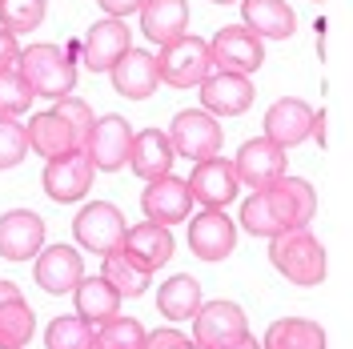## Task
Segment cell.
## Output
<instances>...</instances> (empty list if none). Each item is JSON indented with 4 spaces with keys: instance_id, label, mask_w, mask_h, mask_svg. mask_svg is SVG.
I'll return each instance as SVG.
<instances>
[{
    "instance_id": "6da1fadb",
    "label": "cell",
    "mask_w": 353,
    "mask_h": 349,
    "mask_svg": "<svg viewBox=\"0 0 353 349\" xmlns=\"http://www.w3.org/2000/svg\"><path fill=\"white\" fill-rule=\"evenodd\" d=\"M317 213V197H313V185L301 181V177H281L277 185L269 189H257L241 205V225L245 233L253 237H277V233H289V229H305Z\"/></svg>"
},
{
    "instance_id": "7a4b0ae2",
    "label": "cell",
    "mask_w": 353,
    "mask_h": 349,
    "mask_svg": "<svg viewBox=\"0 0 353 349\" xmlns=\"http://www.w3.org/2000/svg\"><path fill=\"white\" fill-rule=\"evenodd\" d=\"M92 121L97 117L81 97H61L48 112H37L24 125V137H28V149L57 161V157H68V153H85V137L92 129Z\"/></svg>"
},
{
    "instance_id": "3957f363",
    "label": "cell",
    "mask_w": 353,
    "mask_h": 349,
    "mask_svg": "<svg viewBox=\"0 0 353 349\" xmlns=\"http://www.w3.org/2000/svg\"><path fill=\"white\" fill-rule=\"evenodd\" d=\"M17 72L24 77V85L32 88V97L61 101V97H72V88H77V61L68 57L65 48H57V44L21 48Z\"/></svg>"
},
{
    "instance_id": "277c9868",
    "label": "cell",
    "mask_w": 353,
    "mask_h": 349,
    "mask_svg": "<svg viewBox=\"0 0 353 349\" xmlns=\"http://www.w3.org/2000/svg\"><path fill=\"white\" fill-rule=\"evenodd\" d=\"M269 261H273V269L293 285H321L325 281V269H330L321 241L313 237L309 229L277 233L273 245H269Z\"/></svg>"
},
{
    "instance_id": "5b68a950",
    "label": "cell",
    "mask_w": 353,
    "mask_h": 349,
    "mask_svg": "<svg viewBox=\"0 0 353 349\" xmlns=\"http://www.w3.org/2000/svg\"><path fill=\"white\" fill-rule=\"evenodd\" d=\"M209 72H213V57H209V41L201 37H181L165 44L157 57V77L173 88H197Z\"/></svg>"
},
{
    "instance_id": "8992f818",
    "label": "cell",
    "mask_w": 353,
    "mask_h": 349,
    "mask_svg": "<svg viewBox=\"0 0 353 349\" xmlns=\"http://www.w3.org/2000/svg\"><path fill=\"white\" fill-rule=\"evenodd\" d=\"M125 229H129V225H125V217H121V209L109 205V201H92V205H85V209L77 213V221H72V237H77V245L88 249V253H97V257L117 253L121 241H125Z\"/></svg>"
},
{
    "instance_id": "52a82bcc",
    "label": "cell",
    "mask_w": 353,
    "mask_h": 349,
    "mask_svg": "<svg viewBox=\"0 0 353 349\" xmlns=\"http://www.w3.org/2000/svg\"><path fill=\"white\" fill-rule=\"evenodd\" d=\"M169 145L176 157H189L193 165L209 161L221 153V125L217 117H209L205 109H185L173 117V129H169Z\"/></svg>"
},
{
    "instance_id": "ba28073f",
    "label": "cell",
    "mask_w": 353,
    "mask_h": 349,
    "mask_svg": "<svg viewBox=\"0 0 353 349\" xmlns=\"http://www.w3.org/2000/svg\"><path fill=\"white\" fill-rule=\"evenodd\" d=\"M209 57L217 72H233V77H249L253 68L265 61V41L253 37L245 24H225L217 37L209 41Z\"/></svg>"
},
{
    "instance_id": "9c48e42d",
    "label": "cell",
    "mask_w": 353,
    "mask_h": 349,
    "mask_svg": "<svg viewBox=\"0 0 353 349\" xmlns=\"http://www.w3.org/2000/svg\"><path fill=\"white\" fill-rule=\"evenodd\" d=\"M129 145H132V125L125 117H101V121H92V129L85 137V157L92 161V169H101V173H117V169H125V161H129Z\"/></svg>"
},
{
    "instance_id": "30bf717a",
    "label": "cell",
    "mask_w": 353,
    "mask_h": 349,
    "mask_svg": "<svg viewBox=\"0 0 353 349\" xmlns=\"http://www.w3.org/2000/svg\"><path fill=\"white\" fill-rule=\"evenodd\" d=\"M233 173H237V181H245L249 189H269V185H277V181L285 177V149H277V145L265 141V137H253V141H245L241 149H237Z\"/></svg>"
},
{
    "instance_id": "8fae6325",
    "label": "cell",
    "mask_w": 353,
    "mask_h": 349,
    "mask_svg": "<svg viewBox=\"0 0 353 349\" xmlns=\"http://www.w3.org/2000/svg\"><path fill=\"white\" fill-rule=\"evenodd\" d=\"M32 277L44 293L52 297H65L72 293L81 277H85V257L72 249V245H52V249H41L37 253V265H32Z\"/></svg>"
},
{
    "instance_id": "7c38bea8",
    "label": "cell",
    "mask_w": 353,
    "mask_h": 349,
    "mask_svg": "<svg viewBox=\"0 0 353 349\" xmlns=\"http://www.w3.org/2000/svg\"><path fill=\"white\" fill-rule=\"evenodd\" d=\"M237 245V225L221 209H205L189 221V249L201 261H225Z\"/></svg>"
},
{
    "instance_id": "4fadbf2b",
    "label": "cell",
    "mask_w": 353,
    "mask_h": 349,
    "mask_svg": "<svg viewBox=\"0 0 353 349\" xmlns=\"http://www.w3.org/2000/svg\"><path fill=\"white\" fill-rule=\"evenodd\" d=\"M189 197L201 201L205 209H225L233 197H237V173H233V165L225 161V157H209V161H201L193 165V173H189Z\"/></svg>"
},
{
    "instance_id": "5bb4252c",
    "label": "cell",
    "mask_w": 353,
    "mask_h": 349,
    "mask_svg": "<svg viewBox=\"0 0 353 349\" xmlns=\"http://www.w3.org/2000/svg\"><path fill=\"white\" fill-rule=\"evenodd\" d=\"M92 161L85 153H68V157H57V161H48V169H44V193L52 197L57 205H72V201H81V197L92 189Z\"/></svg>"
},
{
    "instance_id": "9a60e30c",
    "label": "cell",
    "mask_w": 353,
    "mask_h": 349,
    "mask_svg": "<svg viewBox=\"0 0 353 349\" xmlns=\"http://www.w3.org/2000/svg\"><path fill=\"white\" fill-rule=\"evenodd\" d=\"M44 245V217L32 209H12L0 217V257L4 261H28Z\"/></svg>"
},
{
    "instance_id": "2e32d148",
    "label": "cell",
    "mask_w": 353,
    "mask_h": 349,
    "mask_svg": "<svg viewBox=\"0 0 353 349\" xmlns=\"http://www.w3.org/2000/svg\"><path fill=\"white\" fill-rule=\"evenodd\" d=\"M141 209L153 225H176V221H189V209H193V197H189V185L181 177H161V181H149V189L141 193Z\"/></svg>"
},
{
    "instance_id": "e0dca14e",
    "label": "cell",
    "mask_w": 353,
    "mask_h": 349,
    "mask_svg": "<svg viewBox=\"0 0 353 349\" xmlns=\"http://www.w3.org/2000/svg\"><path fill=\"white\" fill-rule=\"evenodd\" d=\"M313 129V109H309L305 101H297V97H281V101H273L269 112H265V141H273L277 149H293V145H301Z\"/></svg>"
},
{
    "instance_id": "ac0fdd59",
    "label": "cell",
    "mask_w": 353,
    "mask_h": 349,
    "mask_svg": "<svg viewBox=\"0 0 353 349\" xmlns=\"http://www.w3.org/2000/svg\"><path fill=\"white\" fill-rule=\"evenodd\" d=\"M201 109L209 117H241L253 105V85L249 77H233V72H209L201 81Z\"/></svg>"
},
{
    "instance_id": "d6986e66",
    "label": "cell",
    "mask_w": 353,
    "mask_h": 349,
    "mask_svg": "<svg viewBox=\"0 0 353 349\" xmlns=\"http://www.w3.org/2000/svg\"><path fill=\"white\" fill-rule=\"evenodd\" d=\"M193 326H197V341L201 349H217V346H229V341H237L245 337L249 329H245V313L241 306H233V301H209V306H201L193 313Z\"/></svg>"
},
{
    "instance_id": "ffe728a7",
    "label": "cell",
    "mask_w": 353,
    "mask_h": 349,
    "mask_svg": "<svg viewBox=\"0 0 353 349\" xmlns=\"http://www.w3.org/2000/svg\"><path fill=\"white\" fill-rule=\"evenodd\" d=\"M173 233L165 229V225H153V221H141V225H132L125 229V241H121V253L129 257L132 265H141L145 273H153L161 265L173 257Z\"/></svg>"
},
{
    "instance_id": "44dd1931",
    "label": "cell",
    "mask_w": 353,
    "mask_h": 349,
    "mask_svg": "<svg viewBox=\"0 0 353 349\" xmlns=\"http://www.w3.org/2000/svg\"><path fill=\"white\" fill-rule=\"evenodd\" d=\"M173 145H169V132L161 129H141L132 132V145H129V161L125 165H132V173L141 177V181H161V177L173 173Z\"/></svg>"
},
{
    "instance_id": "7402d4cb",
    "label": "cell",
    "mask_w": 353,
    "mask_h": 349,
    "mask_svg": "<svg viewBox=\"0 0 353 349\" xmlns=\"http://www.w3.org/2000/svg\"><path fill=\"white\" fill-rule=\"evenodd\" d=\"M109 77H112V88H117L121 97H129V101H145V97H153L157 85H161V77H157V57L145 52V48H129V52L109 68Z\"/></svg>"
},
{
    "instance_id": "603a6c76",
    "label": "cell",
    "mask_w": 353,
    "mask_h": 349,
    "mask_svg": "<svg viewBox=\"0 0 353 349\" xmlns=\"http://www.w3.org/2000/svg\"><path fill=\"white\" fill-rule=\"evenodd\" d=\"M81 48H85V65L92 68V72H109V68L132 48L129 44V28H125V21L105 17V21H97L85 32Z\"/></svg>"
},
{
    "instance_id": "cb8c5ba5",
    "label": "cell",
    "mask_w": 353,
    "mask_h": 349,
    "mask_svg": "<svg viewBox=\"0 0 353 349\" xmlns=\"http://www.w3.org/2000/svg\"><path fill=\"white\" fill-rule=\"evenodd\" d=\"M185 28H189V4H185V0H145V4H141V32H145L157 48L189 37Z\"/></svg>"
},
{
    "instance_id": "d4e9b609",
    "label": "cell",
    "mask_w": 353,
    "mask_h": 349,
    "mask_svg": "<svg viewBox=\"0 0 353 349\" xmlns=\"http://www.w3.org/2000/svg\"><path fill=\"white\" fill-rule=\"evenodd\" d=\"M241 17L245 28L261 41H285L297 28V17L285 0H241Z\"/></svg>"
},
{
    "instance_id": "484cf974",
    "label": "cell",
    "mask_w": 353,
    "mask_h": 349,
    "mask_svg": "<svg viewBox=\"0 0 353 349\" xmlns=\"http://www.w3.org/2000/svg\"><path fill=\"white\" fill-rule=\"evenodd\" d=\"M72 297H77V317H85L92 329L112 321L117 309H121V297H117V289L105 277H81V285L72 289Z\"/></svg>"
},
{
    "instance_id": "4316f807",
    "label": "cell",
    "mask_w": 353,
    "mask_h": 349,
    "mask_svg": "<svg viewBox=\"0 0 353 349\" xmlns=\"http://www.w3.org/2000/svg\"><path fill=\"white\" fill-rule=\"evenodd\" d=\"M261 349H325V329L305 317H281L265 329Z\"/></svg>"
},
{
    "instance_id": "83f0119b",
    "label": "cell",
    "mask_w": 353,
    "mask_h": 349,
    "mask_svg": "<svg viewBox=\"0 0 353 349\" xmlns=\"http://www.w3.org/2000/svg\"><path fill=\"white\" fill-rule=\"evenodd\" d=\"M157 309L169 317V321H193V313L201 309V285L189 273H176L161 285L157 293Z\"/></svg>"
},
{
    "instance_id": "f1b7e54d",
    "label": "cell",
    "mask_w": 353,
    "mask_h": 349,
    "mask_svg": "<svg viewBox=\"0 0 353 349\" xmlns=\"http://www.w3.org/2000/svg\"><path fill=\"white\" fill-rule=\"evenodd\" d=\"M101 277L117 289V297H141V293L149 289V273H145L141 265H132L121 249L101 261Z\"/></svg>"
},
{
    "instance_id": "f546056e",
    "label": "cell",
    "mask_w": 353,
    "mask_h": 349,
    "mask_svg": "<svg viewBox=\"0 0 353 349\" xmlns=\"http://www.w3.org/2000/svg\"><path fill=\"white\" fill-rule=\"evenodd\" d=\"M44 346L48 349H97V329L88 326L85 317H52L44 329Z\"/></svg>"
},
{
    "instance_id": "4dcf8cb0",
    "label": "cell",
    "mask_w": 353,
    "mask_h": 349,
    "mask_svg": "<svg viewBox=\"0 0 353 349\" xmlns=\"http://www.w3.org/2000/svg\"><path fill=\"white\" fill-rule=\"evenodd\" d=\"M32 329H37V317H32V309L24 306V297L0 306V346L24 349L32 341Z\"/></svg>"
},
{
    "instance_id": "1f68e13d",
    "label": "cell",
    "mask_w": 353,
    "mask_h": 349,
    "mask_svg": "<svg viewBox=\"0 0 353 349\" xmlns=\"http://www.w3.org/2000/svg\"><path fill=\"white\" fill-rule=\"evenodd\" d=\"M97 349H145V326L137 317H112L97 326Z\"/></svg>"
},
{
    "instance_id": "d6a6232c",
    "label": "cell",
    "mask_w": 353,
    "mask_h": 349,
    "mask_svg": "<svg viewBox=\"0 0 353 349\" xmlns=\"http://www.w3.org/2000/svg\"><path fill=\"white\" fill-rule=\"evenodd\" d=\"M44 21V0H0V28L4 32H28Z\"/></svg>"
},
{
    "instance_id": "836d02e7",
    "label": "cell",
    "mask_w": 353,
    "mask_h": 349,
    "mask_svg": "<svg viewBox=\"0 0 353 349\" xmlns=\"http://www.w3.org/2000/svg\"><path fill=\"white\" fill-rule=\"evenodd\" d=\"M32 109V88L24 85V77L17 68H4L0 72V117H21Z\"/></svg>"
},
{
    "instance_id": "e575fe53",
    "label": "cell",
    "mask_w": 353,
    "mask_h": 349,
    "mask_svg": "<svg viewBox=\"0 0 353 349\" xmlns=\"http://www.w3.org/2000/svg\"><path fill=\"white\" fill-rule=\"evenodd\" d=\"M24 157H28L24 125H17L12 117H0V169H17Z\"/></svg>"
},
{
    "instance_id": "d590c367",
    "label": "cell",
    "mask_w": 353,
    "mask_h": 349,
    "mask_svg": "<svg viewBox=\"0 0 353 349\" xmlns=\"http://www.w3.org/2000/svg\"><path fill=\"white\" fill-rule=\"evenodd\" d=\"M145 349H201L193 337H185L181 329H157L145 333Z\"/></svg>"
},
{
    "instance_id": "8d00e7d4",
    "label": "cell",
    "mask_w": 353,
    "mask_h": 349,
    "mask_svg": "<svg viewBox=\"0 0 353 349\" xmlns=\"http://www.w3.org/2000/svg\"><path fill=\"white\" fill-rule=\"evenodd\" d=\"M17 57H21V44H17V37L0 28V72H4V68H17Z\"/></svg>"
},
{
    "instance_id": "74e56055",
    "label": "cell",
    "mask_w": 353,
    "mask_h": 349,
    "mask_svg": "<svg viewBox=\"0 0 353 349\" xmlns=\"http://www.w3.org/2000/svg\"><path fill=\"white\" fill-rule=\"evenodd\" d=\"M141 4H145V0H101V8L109 12L112 21H125L132 12H141Z\"/></svg>"
},
{
    "instance_id": "f35d334b",
    "label": "cell",
    "mask_w": 353,
    "mask_h": 349,
    "mask_svg": "<svg viewBox=\"0 0 353 349\" xmlns=\"http://www.w3.org/2000/svg\"><path fill=\"white\" fill-rule=\"evenodd\" d=\"M309 137H317V145H321V149L330 145V117H325V109L313 112V129H309Z\"/></svg>"
},
{
    "instance_id": "ab89813d",
    "label": "cell",
    "mask_w": 353,
    "mask_h": 349,
    "mask_svg": "<svg viewBox=\"0 0 353 349\" xmlns=\"http://www.w3.org/2000/svg\"><path fill=\"white\" fill-rule=\"evenodd\" d=\"M217 349H261V341H253V337L245 333V337H237V341H229V346H217Z\"/></svg>"
},
{
    "instance_id": "60d3db41",
    "label": "cell",
    "mask_w": 353,
    "mask_h": 349,
    "mask_svg": "<svg viewBox=\"0 0 353 349\" xmlns=\"http://www.w3.org/2000/svg\"><path fill=\"white\" fill-rule=\"evenodd\" d=\"M17 297H21V289H17V285L0 281V306H4V301H17Z\"/></svg>"
},
{
    "instance_id": "b9f144b4",
    "label": "cell",
    "mask_w": 353,
    "mask_h": 349,
    "mask_svg": "<svg viewBox=\"0 0 353 349\" xmlns=\"http://www.w3.org/2000/svg\"><path fill=\"white\" fill-rule=\"evenodd\" d=\"M213 4H233V0H213Z\"/></svg>"
},
{
    "instance_id": "7bdbcfd3",
    "label": "cell",
    "mask_w": 353,
    "mask_h": 349,
    "mask_svg": "<svg viewBox=\"0 0 353 349\" xmlns=\"http://www.w3.org/2000/svg\"><path fill=\"white\" fill-rule=\"evenodd\" d=\"M0 349H8V346H0Z\"/></svg>"
}]
</instances>
